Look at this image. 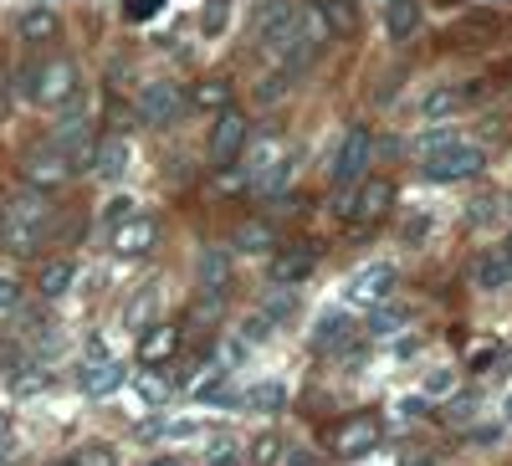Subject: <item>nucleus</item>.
<instances>
[{
    "label": "nucleus",
    "mask_w": 512,
    "mask_h": 466,
    "mask_svg": "<svg viewBox=\"0 0 512 466\" xmlns=\"http://www.w3.org/2000/svg\"><path fill=\"white\" fill-rule=\"evenodd\" d=\"M241 169H246V185L256 190V195H277V190H287V180H292V149L277 139V134H262V139H246V149H241Z\"/></svg>",
    "instance_id": "obj_1"
},
{
    "label": "nucleus",
    "mask_w": 512,
    "mask_h": 466,
    "mask_svg": "<svg viewBox=\"0 0 512 466\" xmlns=\"http://www.w3.org/2000/svg\"><path fill=\"white\" fill-rule=\"evenodd\" d=\"M52 226V205L47 195H21L6 205V216H0V241H6V251H16V257H26V251L41 246V236H47Z\"/></svg>",
    "instance_id": "obj_2"
},
{
    "label": "nucleus",
    "mask_w": 512,
    "mask_h": 466,
    "mask_svg": "<svg viewBox=\"0 0 512 466\" xmlns=\"http://www.w3.org/2000/svg\"><path fill=\"white\" fill-rule=\"evenodd\" d=\"M482 164H487V149L466 144L456 134H441L425 144V175L431 180H472V175H482Z\"/></svg>",
    "instance_id": "obj_3"
},
{
    "label": "nucleus",
    "mask_w": 512,
    "mask_h": 466,
    "mask_svg": "<svg viewBox=\"0 0 512 466\" xmlns=\"http://www.w3.org/2000/svg\"><path fill=\"white\" fill-rule=\"evenodd\" d=\"M77 88H82V77H77V62H72V57H47L41 67H31V98H36L41 108L72 103Z\"/></svg>",
    "instance_id": "obj_4"
},
{
    "label": "nucleus",
    "mask_w": 512,
    "mask_h": 466,
    "mask_svg": "<svg viewBox=\"0 0 512 466\" xmlns=\"http://www.w3.org/2000/svg\"><path fill=\"white\" fill-rule=\"evenodd\" d=\"M190 113V98L180 82H169V77H154L144 82V93H139V118L154 123V129H169V123H180Z\"/></svg>",
    "instance_id": "obj_5"
},
{
    "label": "nucleus",
    "mask_w": 512,
    "mask_h": 466,
    "mask_svg": "<svg viewBox=\"0 0 512 466\" xmlns=\"http://www.w3.org/2000/svg\"><path fill=\"white\" fill-rule=\"evenodd\" d=\"M21 175H26V185H31V190L52 195L57 185H67V180H72V164H67V154H62L57 144H41V149H26Z\"/></svg>",
    "instance_id": "obj_6"
},
{
    "label": "nucleus",
    "mask_w": 512,
    "mask_h": 466,
    "mask_svg": "<svg viewBox=\"0 0 512 466\" xmlns=\"http://www.w3.org/2000/svg\"><path fill=\"white\" fill-rule=\"evenodd\" d=\"M297 11L292 0H267L262 11H256V47H262L267 57H277L287 41H292V31H297Z\"/></svg>",
    "instance_id": "obj_7"
},
{
    "label": "nucleus",
    "mask_w": 512,
    "mask_h": 466,
    "mask_svg": "<svg viewBox=\"0 0 512 466\" xmlns=\"http://www.w3.org/2000/svg\"><path fill=\"white\" fill-rule=\"evenodd\" d=\"M390 205H395V185H390V180H379V175H374V180L364 175V180H359V190H354V195H344V205H338V210H344L349 221H379Z\"/></svg>",
    "instance_id": "obj_8"
},
{
    "label": "nucleus",
    "mask_w": 512,
    "mask_h": 466,
    "mask_svg": "<svg viewBox=\"0 0 512 466\" xmlns=\"http://www.w3.org/2000/svg\"><path fill=\"white\" fill-rule=\"evenodd\" d=\"M369 154H374L369 129H349L344 144H338V154H333V185H354V180H364Z\"/></svg>",
    "instance_id": "obj_9"
},
{
    "label": "nucleus",
    "mask_w": 512,
    "mask_h": 466,
    "mask_svg": "<svg viewBox=\"0 0 512 466\" xmlns=\"http://www.w3.org/2000/svg\"><path fill=\"white\" fill-rule=\"evenodd\" d=\"M379 415H349V420H338V426H333V436H328V446L338 451V456H364L374 441H379Z\"/></svg>",
    "instance_id": "obj_10"
},
{
    "label": "nucleus",
    "mask_w": 512,
    "mask_h": 466,
    "mask_svg": "<svg viewBox=\"0 0 512 466\" xmlns=\"http://www.w3.org/2000/svg\"><path fill=\"white\" fill-rule=\"evenodd\" d=\"M246 149V113L241 108H221L216 113V129H210V159L231 164Z\"/></svg>",
    "instance_id": "obj_11"
},
{
    "label": "nucleus",
    "mask_w": 512,
    "mask_h": 466,
    "mask_svg": "<svg viewBox=\"0 0 512 466\" xmlns=\"http://www.w3.org/2000/svg\"><path fill=\"white\" fill-rule=\"evenodd\" d=\"M154 236H159L154 216H123L113 226V251H118V257H144V251L154 246Z\"/></svg>",
    "instance_id": "obj_12"
},
{
    "label": "nucleus",
    "mask_w": 512,
    "mask_h": 466,
    "mask_svg": "<svg viewBox=\"0 0 512 466\" xmlns=\"http://www.w3.org/2000/svg\"><path fill=\"white\" fill-rule=\"evenodd\" d=\"M395 282H400V277H395L390 262H374V267H364V272L349 282V298L364 303V308H369V303H384V298L395 292Z\"/></svg>",
    "instance_id": "obj_13"
},
{
    "label": "nucleus",
    "mask_w": 512,
    "mask_h": 466,
    "mask_svg": "<svg viewBox=\"0 0 512 466\" xmlns=\"http://www.w3.org/2000/svg\"><path fill=\"white\" fill-rule=\"evenodd\" d=\"M180 354V328L175 323H149L139 338V364H169Z\"/></svg>",
    "instance_id": "obj_14"
},
{
    "label": "nucleus",
    "mask_w": 512,
    "mask_h": 466,
    "mask_svg": "<svg viewBox=\"0 0 512 466\" xmlns=\"http://www.w3.org/2000/svg\"><path fill=\"white\" fill-rule=\"evenodd\" d=\"M200 287L210 292V298H226V292H231V257L221 246L200 251Z\"/></svg>",
    "instance_id": "obj_15"
},
{
    "label": "nucleus",
    "mask_w": 512,
    "mask_h": 466,
    "mask_svg": "<svg viewBox=\"0 0 512 466\" xmlns=\"http://www.w3.org/2000/svg\"><path fill=\"white\" fill-rule=\"evenodd\" d=\"M123 385V359H113V354H93V364L82 369V390L88 395H108V390H118Z\"/></svg>",
    "instance_id": "obj_16"
},
{
    "label": "nucleus",
    "mask_w": 512,
    "mask_h": 466,
    "mask_svg": "<svg viewBox=\"0 0 512 466\" xmlns=\"http://www.w3.org/2000/svg\"><path fill=\"white\" fill-rule=\"evenodd\" d=\"M472 282L477 287H507L512 282V251L507 246H492V251H482V257H477V267H472Z\"/></svg>",
    "instance_id": "obj_17"
},
{
    "label": "nucleus",
    "mask_w": 512,
    "mask_h": 466,
    "mask_svg": "<svg viewBox=\"0 0 512 466\" xmlns=\"http://www.w3.org/2000/svg\"><path fill=\"white\" fill-rule=\"evenodd\" d=\"M313 262H318V257H313L308 246H292V251H282V257L272 262V282H277V287H297V282L313 272Z\"/></svg>",
    "instance_id": "obj_18"
},
{
    "label": "nucleus",
    "mask_w": 512,
    "mask_h": 466,
    "mask_svg": "<svg viewBox=\"0 0 512 466\" xmlns=\"http://www.w3.org/2000/svg\"><path fill=\"white\" fill-rule=\"evenodd\" d=\"M328 26V36H354L359 31V11H354V0H318L313 6Z\"/></svg>",
    "instance_id": "obj_19"
},
{
    "label": "nucleus",
    "mask_w": 512,
    "mask_h": 466,
    "mask_svg": "<svg viewBox=\"0 0 512 466\" xmlns=\"http://www.w3.org/2000/svg\"><path fill=\"white\" fill-rule=\"evenodd\" d=\"M16 31H21V41H52V36L62 31V21H57V11H52V6H36V11H26V16H21V26H16Z\"/></svg>",
    "instance_id": "obj_20"
},
{
    "label": "nucleus",
    "mask_w": 512,
    "mask_h": 466,
    "mask_svg": "<svg viewBox=\"0 0 512 466\" xmlns=\"http://www.w3.org/2000/svg\"><path fill=\"white\" fill-rule=\"evenodd\" d=\"M93 164H98V175H108V180H118L123 169H128V144L113 134V139H103V144H93Z\"/></svg>",
    "instance_id": "obj_21"
},
{
    "label": "nucleus",
    "mask_w": 512,
    "mask_h": 466,
    "mask_svg": "<svg viewBox=\"0 0 512 466\" xmlns=\"http://www.w3.org/2000/svg\"><path fill=\"white\" fill-rule=\"evenodd\" d=\"M420 26V0H390V36L405 41Z\"/></svg>",
    "instance_id": "obj_22"
},
{
    "label": "nucleus",
    "mask_w": 512,
    "mask_h": 466,
    "mask_svg": "<svg viewBox=\"0 0 512 466\" xmlns=\"http://www.w3.org/2000/svg\"><path fill=\"white\" fill-rule=\"evenodd\" d=\"M72 277H77L72 262H47L41 267V298H62V292L72 287Z\"/></svg>",
    "instance_id": "obj_23"
},
{
    "label": "nucleus",
    "mask_w": 512,
    "mask_h": 466,
    "mask_svg": "<svg viewBox=\"0 0 512 466\" xmlns=\"http://www.w3.org/2000/svg\"><path fill=\"white\" fill-rule=\"evenodd\" d=\"M226 26H231V0H210V6L200 11V31L205 36H226Z\"/></svg>",
    "instance_id": "obj_24"
},
{
    "label": "nucleus",
    "mask_w": 512,
    "mask_h": 466,
    "mask_svg": "<svg viewBox=\"0 0 512 466\" xmlns=\"http://www.w3.org/2000/svg\"><path fill=\"white\" fill-rule=\"evenodd\" d=\"M344 333H349V318H323L318 323V333H313V349H338V344H344Z\"/></svg>",
    "instance_id": "obj_25"
},
{
    "label": "nucleus",
    "mask_w": 512,
    "mask_h": 466,
    "mask_svg": "<svg viewBox=\"0 0 512 466\" xmlns=\"http://www.w3.org/2000/svg\"><path fill=\"white\" fill-rule=\"evenodd\" d=\"M282 400H287L282 385H256V390H246V405H256V410H277Z\"/></svg>",
    "instance_id": "obj_26"
},
{
    "label": "nucleus",
    "mask_w": 512,
    "mask_h": 466,
    "mask_svg": "<svg viewBox=\"0 0 512 466\" xmlns=\"http://www.w3.org/2000/svg\"><path fill=\"white\" fill-rule=\"evenodd\" d=\"M451 108H461V93H456V88H436L431 98H425V118H441V113H451Z\"/></svg>",
    "instance_id": "obj_27"
},
{
    "label": "nucleus",
    "mask_w": 512,
    "mask_h": 466,
    "mask_svg": "<svg viewBox=\"0 0 512 466\" xmlns=\"http://www.w3.org/2000/svg\"><path fill=\"white\" fill-rule=\"evenodd\" d=\"M236 241H241V246H246V251H262V246H267V241H272V231H267V226H262V221H246V226H241V231H236Z\"/></svg>",
    "instance_id": "obj_28"
},
{
    "label": "nucleus",
    "mask_w": 512,
    "mask_h": 466,
    "mask_svg": "<svg viewBox=\"0 0 512 466\" xmlns=\"http://www.w3.org/2000/svg\"><path fill=\"white\" fill-rule=\"evenodd\" d=\"M200 108H231V88L216 77V82H205L200 88Z\"/></svg>",
    "instance_id": "obj_29"
},
{
    "label": "nucleus",
    "mask_w": 512,
    "mask_h": 466,
    "mask_svg": "<svg viewBox=\"0 0 512 466\" xmlns=\"http://www.w3.org/2000/svg\"><path fill=\"white\" fill-rule=\"evenodd\" d=\"M16 298H21V287H16L11 277H0V313H6V308H16Z\"/></svg>",
    "instance_id": "obj_30"
},
{
    "label": "nucleus",
    "mask_w": 512,
    "mask_h": 466,
    "mask_svg": "<svg viewBox=\"0 0 512 466\" xmlns=\"http://www.w3.org/2000/svg\"><path fill=\"white\" fill-rule=\"evenodd\" d=\"M149 11H159V0H128V11H123V16H128V21H144Z\"/></svg>",
    "instance_id": "obj_31"
},
{
    "label": "nucleus",
    "mask_w": 512,
    "mask_h": 466,
    "mask_svg": "<svg viewBox=\"0 0 512 466\" xmlns=\"http://www.w3.org/2000/svg\"><path fill=\"white\" fill-rule=\"evenodd\" d=\"M256 461L272 466V461H277V441H256Z\"/></svg>",
    "instance_id": "obj_32"
},
{
    "label": "nucleus",
    "mask_w": 512,
    "mask_h": 466,
    "mask_svg": "<svg viewBox=\"0 0 512 466\" xmlns=\"http://www.w3.org/2000/svg\"><path fill=\"white\" fill-rule=\"evenodd\" d=\"M144 395H149V400H164V395H169V385H159V379H144Z\"/></svg>",
    "instance_id": "obj_33"
},
{
    "label": "nucleus",
    "mask_w": 512,
    "mask_h": 466,
    "mask_svg": "<svg viewBox=\"0 0 512 466\" xmlns=\"http://www.w3.org/2000/svg\"><path fill=\"white\" fill-rule=\"evenodd\" d=\"M210 466H241V456L236 451H216V456H210Z\"/></svg>",
    "instance_id": "obj_34"
},
{
    "label": "nucleus",
    "mask_w": 512,
    "mask_h": 466,
    "mask_svg": "<svg viewBox=\"0 0 512 466\" xmlns=\"http://www.w3.org/2000/svg\"><path fill=\"white\" fill-rule=\"evenodd\" d=\"M144 466H180V456H154V461H144Z\"/></svg>",
    "instance_id": "obj_35"
},
{
    "label": "nucleus",
    "mask_w": 512,
    "mask_h": 466,
    "mask_svg": "<svg viewBox=\"0 0 512 466\" xmlns=\"http://www.w3.org/2000/svg\"><path fill=\"white\" fill-rule=\"evenodd\" d=\"M507 426H512V395H507Z\"/></svg>",
    "instance_id": "obj_36"
},
{
    "label": "nucleus",
    "mask_w": 512,
    "mask_h": 466,
    "mask_svg": "<svg viewBox=\"0 0 512 466\" xmlns=\"http://www.w3.org/2000/svg\"><path fill=\"white\" fill-rule=\"evenodd\" d=\"M415 466H431V461H415Z\"/></svg>",
    "instance_id": "obj_37"
},
{
    "label": "nucleus",
    "mask_w": 512,
    "mask_h": 466,
    "mask_svg": "<svg viewBox=\"0 0 512 466\" xmlns=\"http://www.w3.org/2000/svg\"><path fill=\"white\" fill-rule=\"evenodd\" d=\"M507 251H512V241H507Z\"/></svg>",
    "instance_id": "obj_38"
}]
</instances>
